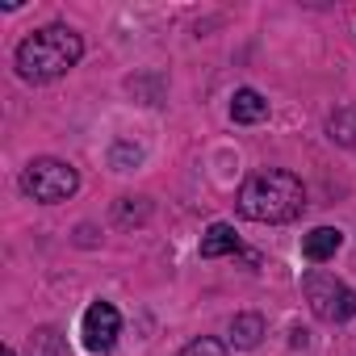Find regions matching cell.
<instances>
[{
	"instance_id": "cell-8",
	"label": "cell",
	"mask_w": 356,
	"mask_h": 356,
	"mask_svg": "<svg viewBox=\"0 0 356 356\" xmlns=\"http://www.w3.org/2000/svg\"><path fill=\"white\" fill-rule=\"evenodd\" d=\"M231 252H239V235H235V227L214 222V227L202 235V256H206V260H218V256H231Z\"/></svg>"
},
{
	"instance_id": "cell-5",
	"label": "cell",
	"mask_w": 356,
	"mask_h": 356,
	"mask_svg": "<svg viewBox=\"0 0 356 356\" xmlns=\"http://www.w3.org/2000/svg\"><path fill=\"white\" fill-rule=\"evenodd\" d=\"M118 331H122V318L109 302H92L84 310V348L88 352H109L118 343Z\"/></svg>"
},
{
	"instance_id": "cell-11",
	"label": "cell",
	"mask_w": 356,
	"mask_h": 356,
	"mask_svg": "<svg viewBox=\"0 0 356 356\" xmlns=\"http://www.w3.org/2000/svg\"><path fill=\"white\" fill-rule=\"evenodd\" d=\"M138 159H143V151H138V147H126V143H122V147H113V168H118V172H126V163H138Z\"/></svg>"
},
{
	"instance_id": "cell-1",
	"label": "cell",
	"mask_w": 356,
	"mask_h": 356,
	"mask_svg": "<svg viewBox=\"0 0 356 356\" xmlns=\"http://www.w3.org/2000/svg\"><path fill=\"white\" fill-rule=\"evenodd\" d=\"M302 210H306V189L285 168L256 172L239 189V214L252 222H293Z\"/></svg>"
},
{
	"instance_id": "cell-2",
	"label": "cell",
	"mask_w": 356,
	"mask_h": 356,
	"mask_svg": "<svg viewBox=\"0 0 356 356\" xmlns=\"http://www.w3.org/2000/svg\"><path fill=\"white\" fill-rule=\"evenodd\" d=\"M84 55V42L76 30L67 26H47V30H34L22 47H17V76L30 80V84H47V80H59L67 76Z\"/></svg>"
},
{
	"instance_id": "cell-7",
	"label": "cell",
	"mask_w": 356,
	"mask_h": 356,
	"mask_svg": "<svg viewBox=\"0 0 356 356\" xmlns=\"http://www.w3.org/2000/svg\"><path fill=\"white\" fill-rule=\"evenodd\" d=\"M231 118L239 122V126H252V122H264L268 118V101L256 92V88H239L235 97H231Z\"/></svg>"
},
{
	"instance_id": "cell-6",
	"label": "cell",
	"mask_w": 356,
	"mask_h": 356,
	"mask_svg": "<svg viewBox=\"0 0 356 356\" xmlns=\"http://www.w3.org/2000/svg\"><path fill=\"white\" fill-rule=\"evenodd\" d=\"M339 248H343V231H335V227H314L310 235H302V256H306L310 264L331 260Z\"/></svg>"
},
{
	"instance_id": "cell-4",
	"label": "cell",
	"mask_w": 356,
	"mask_h": 356,
	"mask_svg": "<svg viewBox=\"0 0 356 356\" xmlns=\"http://www.w3.org/2000/svg\"><path fill=\"white\" fill-rule=\"evenodd\" d=\"M22 189H26L34 202L55 206V202H67V197L80 189V176H76V168H72L67 159H34V163H26V172H22Z\"/></svg>"
},
{
	"instance_id": "cell-9",
	"label": "cell",
	"mask_w": 356,
	"mask_h": 356,
	"mask_svg": "<svg viewBox=\"0 0 356 356\" xmlns=\"http://www.w3.org/2000/svg\"><path fill=\"white\" fill-rule=\"evenodd\" d=\"M260 335H264V318L260 314H235V323H231V343L235 348H256Z\"/></svg>"
},
{
	"instance_id": "cell-12",
	"label": "cell",
	"mask_w": 356,
	"mask_h": 356,
	"mask_svg": "<svg viewBox=\"0 0 356 356\" xmlns=\"http://www.w3.org/2000/svg\"><path fill=\"white\" fill-rule=\"evenodd\" d=\"M5 356H17V352H13V348H5Z\"/></svg>"
},
{
	"instance_id": "cell-10",
	"label": "cell",
	"mask_w": 356,
	"mask_h": 356,
	"mask_svg": "<svg viewBox=\"0 0 356 356\" xmlns=\"http://www.w3.org/2000/svg\"><path fill=\"white\" fill-rule=\"evenodd\" d=\"M181 356H227V348L218 343V339H210V335H202V339H193Z\"/></svg>"
},
{
	"instance_id": "cell-3",
	"label": "cell",
	"mask_w": 356,
	"mask_h": 356,
	"mask_svg": "<svg viewBox=\"0 0 356 356\" xmlns=\"http://www.w3.org/2000/svg\"><path fill=\"white\" fill-rule=\"evenodd\" d=\"M302 293L310 302V310L323 318V323H343V318H356V289H348L339 277L331 273H318L310 268L302 277Z\"/></svg>"
}]
</instances>
